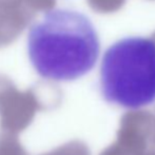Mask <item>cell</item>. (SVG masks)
Here are the masks:
<instances>
[{
  "instance_id": "6da1fadb",
  "label": "cell",
  "mask_w": 155,
  "mask_h": 155,
  "mask_svg": "<svg viewBox=\"0 0 155 155\" xmlns=\"http://www.w3.org/2000/svg\"><path fill=\"white\" fill-rule=\"evenodd\" d=\"M28 55L39 76L72 81L95 67L100 43L92 21L69 8H53L30 28Z\"/></svg>"
},
{
  "instance_id": "7a4b0ae2",
  "label": "cell",
  "mask_w": 155,
  "mask_h": 155,
  "mask_svg": "<svg viewBox=\"0 0 155 155\" xmlns=\"http://www.w3.org/2000/svg\"><path fill=\"white\" fill-rule=\"evenodd\" d=\"M100 89L108 102L124 109L155 102V41L124 37L106 51L100 65Z\"/></svg>"
},
{
  "instance_id": "3957f363",
  "label": "cell",
  "mask_w": 155,
  "mask_h": 155,
  "mask_svg": "<svg viewBox=\"0 0 155 155\" xmlns=\"http://www.w3.org/2000/svg\"><path fill=\"white\" fill-rule=\"evenodd\" d=\"M40 109L38 99L32 93H20L12 86L0 87V127L3 132H21Z\"/></svg>"
},
{
  "instance_id": "277c9868",
  "label": "cell",
  "mask_w": 155,
  "mask_h": 155,
  "mask_svg": "<svg viewBox=\"0 0 155 155\" xmlns=\"http://www.w3.org/2000/svg\"><path fill=\"white\" fill-rule=\"evenodd\" d=\"M0 155H29L17 138V134L3 132L0 134Z\"/></svg>"
}]
</instances>
